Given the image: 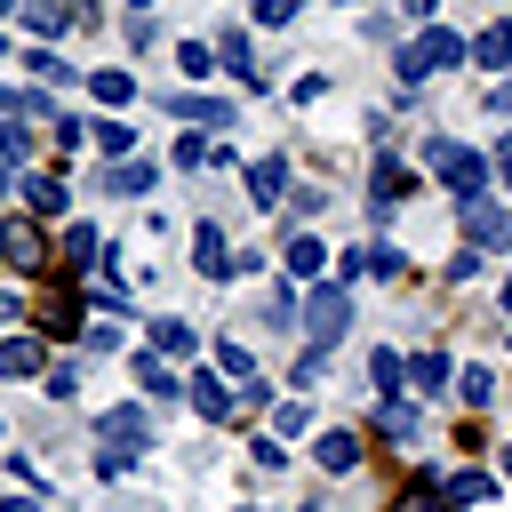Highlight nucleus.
<instances>
[{
    "label": "nucleus",
    "mask_w": 512,
    "mask_h": 512,
    "mask_svg": "<svg viewBox=\"0 0 512 512\" xmlns=\"http://www.w3.org/2000/svg\"><path fill=\"white\" fill-rule=\"evenodd\" d=\"M112 448H144L152 440V424H144V408H104V424H96Z\"/></svg>",
    "instance_id": "423d86ee"
},
{
    "label": "nucleus",
    "mask_w": 512,
    "mask_h": 512,
    "mask_svg": "<svg viewBox=\"0 0 512 512\" xmlns=\"http://www.w3.org/2000/svg\"><path fill=\"white\" fill-rule=\"evenodd\" d=\"M408 392H448V352H416L408 360Z\"/></svg>",
    "instance_id": "9d476101"
},
{
    "label": "nucleus",
    "mask_w": 512,
    "mask_h": 512,
    "mask_svg": "<svg viewBox=\"0 0 512 512\" xmlns=\"http://www.w3.org/2000/svg\"><path fill=\"white\" fill-rule=\"evenodd\" d=\"M96 144H104V152H128V144H136V128H120V120H96Z\"/></svg>",
    "instance_id": "7c9ffc66"
},
{
    "label": "nucleus",
    "mask_w": 512,
    "mask_h": 512,
    "mask_svg": "<svg viewBox=\"0 0 512 512\" xmlns=\"http://www.w3.org/2000/svg\"><path fill=\"white\" fill-rule=\"evenodd\" d=\"M472 56V40H456L448 24H424L408 48H400V80H432V72H448V64H464Z\"/></svg>",
    "instance_id": "f257e3e1"
},
{
    "label": "nucleus",
    "mask_w": 512,
    "mask_h": 512,
    "mask_svg": "<svg viewBox=\"0 0 512 512\" xmlns=\"http://www.w3.org/2000/svg\"><path fill=\"white\" fill-rule=\"evenodd\" d=\"M296 328H304V336H312V344L328 352V344H336V336L352 328V296H344L336 280H328V288H312V304H304V320H296Z\"/></svg>",
    "instance_id": "f03ea898"
},
{
    "label": "nucleus",
    "mask_w": 512,
    "mask_h": 512,
    "mask_svg": "<svg viewBox=\"0 0 512 512\" xmlns=\"http://www.w3.org/2000/svg\"><path fill=\"white\" fill-rule=\"evenodd\" d=\"M24 152H32V136H24V128H0V168H16Z\"/></svg>",
    "instance_id": "2f4dec72"
},
{
    "label": "nucleus",
    "mask_w": 512,
    "mask_h": 512,
    "mask_svg": "<svg viewBox=\"0 0 512 512\" xmlns=\"http://www.w3.org/2000/svg\"><path fill=\"white\" fill-rule=\"evenodd\" d=\"M128 376H136L144 392H160V400L176 392V376H168V352H136V360H128Z\"/></svg>",
    "instance_id": "9b49d317"
},
{
    "label": "nucleus",
    "mask_w": 512,
    "mask_h": 512,
    "mask_svg": "<svg viewBox=\"0 0 512 512\" xmlns=\"http://www.w3.org/2000/svg\"><path fill=\"white\" fill-rule=\"evenodd\" d=\"M432 168H440V184H448L456 200H472V192H488V160H480V152H464V144H448V136L432 144Z\"/></svg>",
    "instance_id": "7ed1b4c3"
},
{
    "label": "nucleus",
    "mask_w": 512,
    "mask_h": 512,
    "mask_svg": "<svg viewBox=\"0 0 512 512\" xmlns=\"http://www.w3.org/2000/svg\"><path fill=\"white\" fill-rule=\"evenodd\" d=\"M136 8H144V0H136Z\"/></svg>",
    "instance_id": "4c0bfd02"
},
{
    "label": "nucleus",
    "mask_w": 512,
    "mask_h": 512,
    "mask_svg": "<svg viewBox=\"0 0 512 512\" xmlns=\"http://www.w3.org/2000/svg\"><path fill=\"white\" fill-rule=\"evenodd\" d=\"M448 496H456V504H480V496H496V480H488V472H456Z\"/></svg>",
    "instance_id": "bb28decb"
},
{
    "label": "nucleus",
    "mask_w": 512,
    "mask_h": 512,
    "mask_svg": "<svg viewBox=\"0 0 512 512\" xmlns=\"http://www.w3.org/2000/svg\"><path fill=\"white\" fill-rule=\"evenodd\" d=\"M24 200H32V216H64V176H32Z\"/></svg>",
    "instance_id": "ddd939ff"
},
{
    "label": "nucleus",
    "mask_w": 512,
    "mask_h": 512,
    "mask_svg": "<svg viewBox=\"0 0 512 512\" xmlns=\"http://www.w3.org/2000/svg\"><path fill=\"white\" fill-rule=\"evenodd\" d=\"M360 264H368L376 280H400V248H392V240H384V248H360Z\"/></svg>",
    "instance_id": "c85d7f7f"
},
{
    "label": "nucleus",
    "mask_w": 512,
    "mask_h": 512,
    "mask_svg": "<svg viewBox=\"0 0 512 512\" xmlns=\"http://www.w3.org/2000/svg\"><path fill=\"white\" fill-rule=\"evenodd\" d=\"M104 192H120V200H128V192H152V168H144V160H120V168L104 176Z\"/></svg>",
    "instance_id": "f3484780"
},
{
    "label": "nucleus",
    "mask_w": 512,
    "mask_h": 512,
    "mask_svg": "<svg viewBox=\"0 0 512 512\" xmlns=\"http://www.w3.org/2000/svg\"><path fill=\"white\" fill-rule=\"evenodd\" d=\"M24 24H32L40 40H56V32H64V8H56V0H24Z\"/></svg>",
    "instance_id": "b1692460"
},
{
    "label": "nucleus",
    "mask_w": 512,
    "mask_h": 512,
    "mask_svg": "<svg viewBox=\"0 0 512 512\" xmlns=\"http://www.w3.org/2000/svg\"><path fill=\"white\" fill-rule=\"evenodd\" d=\"M368 376H376V392H384V400H392V392H408V360H400V352H376V360H368Z\"/></svg>",
    "instance_id": "2eb2a0df"
},
{
    "label": "nucleus",
    "mask_w": 512,
    "mask_h": 512,
    "mask_svg": "<svg viewBox=\"0 0 512 512\" xmlns=\"http://www.w3.org/2000/svg\"><path fill=\"white\" fill-rule=\"evenodd\" d=\"M496 104H504V112H512V80H504V88H496Z\"/></svg>",
    "instance_id": "f704fd0d"
},
{
    "label": "nucleus",
    "mask_w": 512,
    "mask_h": 512,
    "mask_svg": "<svg viewBox=\"0 0 512 512\" xmlns=\"http://www.w3.org/2000/svg\"><path fill=\"white\" fill-rule=\"evenodd\" d=\"M192 408H200V416H232V392H224L216 376H192Z\"/></svg>",
    "instance_id": "412c9836"
},
{
    "label": "nucleus",
    "mask_w": 512,
    "mask_h": 512,
    "mask_svg": "<svg viewBox=\"0 0 512 512\" xmlns=\"http://www.w3.org/2000/svg\"><path fill=\"white\" fill-rule=\"evenodd\" d=\"M376 208H392V200H408V168H392V160H376Z\"/></svg>",
    "instance_id": "a211bd4d"
},
{
    "label": "nucleus",
    "mask_w": 512,
    "mask_h": 512,
    "mask_svg": "<svg viewBox=\"0 0 512 512\" xmlns=\"http://www.w3.org/2000/svg\"><path fill=\"white\" fill-rule=\"evenodd\" d=\"M216 56H224V64H232V72H240L248 88H264V72L248 64V32H224V40H216Z\"/></svg>",
    "instance_id": "f8f14e48"
},
{
    "label": "nucleus",
    "mask_w": 512,
    "mask_h": 512,
    "mask_svg": "<svg viewBox=\"0 0 512 512\" xmlns=\"http://www.w3.org/2000/svg\"><path fill=\"white\" fill-rule=\"evenodd\" d=\"M464 232H472V240L488 248V240H512V216H504V208H496L488 192H472V200H464Z\"/></svg>",
    "instance_id": "20e7f679"
},
{
    "label": "nucleus",
    "mask_w": 512,
    "mask_h": 512,
    "mask_svg": "<svg viewBox=\"0 0 512 512\" xmlns=\"http://www.w3.org/2000/svg\"><path fill=\"white\" fill-rule=\"evenodd\" d=\"M88 88H96V104H128V96H136V80H128L120 64H104V72H96Z\"/></svg>",
    "instance_id": "dca6fc26"
},
{
    "label": "nucleus",
    "mask_w": 512,
    "mask_h": 512,
    "mask_svg": "<svg viewBox=\"0 0 512 512\" xmlns=\"http://www.w3.org/2000/svg\"><path fill=\"white\" fill-rule=\"evenodd\" d=\"M88 256H96V232L72 224V232H64V264H88Z\"/></svg>",
    "instance_id": "c756f323"
},
{
    "label": "nucleus",
    "mask_w": 512,
    "mask_h": 512,
    "mask_svg": "<svg viewBox=\"0 0 512 512\" xmlns=\"http://www.w3.org/2000/svg\"><path fill=\"white\" fill-rule=\"evenodd\" d=\"M320 256H328V248H320L312 232H296V240H288V272H296V280H320Z\"/></svg>",
    "instance_id": "4468645a"
},
{
    "label": "nucleus",
    "mask_w": 512,
    "mask_h": 512,
    "mask_svg": "<svg viewBox=\"0 0 512 512\" xmlns=\"http://www.w3.org/2000/svg\"><path fill=\"white\" fill-rule=\"evenodd\" d=\"M448 504H456V496H448V488H432V480H416V488L400 496V512H448Z\"/></svg>",
    "instance_id": "393cba45"
},
{
    "label": "nucleus",
    "mask_w": 512,
    "mask_h": 512,
    "mask_svg": "<svg viewBox=\"0 0 512 512\" xmlns=\"http://www.w3.org/2000/svg\"><path fill=\"white\" fill-rule=\"evenodd\" d=\"M456 392H464V408H488V392H496V376H488V368H464V376H456Z\"/></svg>",
    "instance_id": "a878e982"
},
{
    "label": "nucleus",
    "mask_w": 512,
    "mask_h": 512,
    "mask_svg": "<svg viewBox=\"0 0 512 512\" xmlns=\"http://www.w3.org/2000/svg\"><path fill=\"white\" fill-rule=\"evenodd\" d=\"M176 112H192V120H208V128H224V120H232V104H216V96H184Z\"/></svg>",
    "instance_id": "cd10ccee"
},
{
    "label": "nucleus",
    "mask_w": 512,
    "mask_h": 512,
    "mask_svg": "<svg viewBox=\"0 0 512 512\" xmlns=\"http://www.w3.org/2000/svg\"><path fill=\"white\" fill-rule=\"evenodd\" d=\"M296 16V0H256V24H288Z\"/></svg>",
    "instance_id": "473e14b6"
},
{
    "label": "nucleus",
    "mask_w": 512,
    "mask_h": 512,
    "mask_svg": "<svg viewBox=\"0 0 512 512\" xmlns=\"http://www.w3.org/2000/svg\"><path fill=\"white\" fill-rule=\"evenodd\" d=\"M192 264H200L208 280H224V272H232V256H224V232H216V224H192Z\"/></svg>",
    "instance_id": "0eeeda50"
},
{
    "label": "nucleus",
    "mask_w": 512,
    "mask_h": 512,
    "mask_svg": "<svg viewBox=\"0 0 512 512\" xmlns=\"http://www.w3.org/2000/svg\"><path fill=\"white\" fill-rule=\"evenodd\" d=\"M40 368H48V352H40L32 336H8V344H0V376H40Z\"/></svg>",
    "instance_id": "6e6552de"
},
{
    "label": "nucleus",
    "mask_w": 512,
    "mask_h": 512,
    "mask_svg": "<svg viewBox=\"0 0 512 512\" xmlns=\"http://www.w3.org/2000/svg\"><path fill=\"white\" fill-rule=\"evenodd\" d=\"M504 312H512V280H504Z\"/></svg>",
    "instance_id": "c9c22d12"
},
{
    "label": "nucleus",
    "mask_w": 512,
    "mask_h": 512,
    "mask_svg": "<svg viewBox=\"0 0 512 512\" xmlns=\"http://www.w3.org/2000/svg\"><path fill=\"white\" fill-rule=\"evenodd\" d=\"M472 56H480V64H512V24H488V32L472 40Z\"/></svg>",
    "instance_id": "5701e85b"
},
{
    "label": "nucleus",
    "mask_w": 512,
    "mask_h": 512,
    "mask_svg": "<svg viewBox=\"0 0 512 512\" xmlns=\"http://www.w3.org/2000/svg\"><path fill=\"white\" fill-rule=\"evenodd\" d=\"M280 184H288V160H256V168H248V200H256V208H272Z\"/></svg>",
    "instance_id": "1a4fd4ad"
},
{
    "label": "nucleus",
    "mask_w": 512,
    "mask_h": 512,
    "mask_svg": "<svg viewBox=\"0 0 512 512\" xmlns=\"http://www.w3.org/2000/svg\"><path fill=\"white\" fill-rule=\"evenodd\" d=\"M152 352H192V320H152Z\"/></svg>",
    "instance_id": "aec40b11"
},
{
    "label": "nucleus",
    "mask_w": 512,
    "mask_h": 512,
    "mask_svg": "<svg viewBox=\"0 0 512 512\" xmlns=\"http://www.w3.org/2000/svg\"><path fill=\"white\" fill-rule=\"evenodd\" d=\"M40 328H48V336H80V304H72V296L40 304Z\"/></svg>",
    "instance_id": "6ab92c4d"
},
{
    "label": "nucleus",
    "mask_w": 512,
    "mask_h": 512,
    "mask_svg": "<svg viewBox=\"0 0 512 512\" xmlns=\"http://www.w3.org/2000/svg\"><path fill=\"white\" fill-rule=\"evenodd\" d=\"M496 176H504V184H512V136H504V144H496Z\"/></svg>",
    "instance_id": "72a5a7b5"
},
{
    "label": "nucleus",
    "mask_w": 512,
    "mask_h": 512,
    "mask_svg": "<svg viewBox=\"0 0 512 512\" xmlns=\"http://www.w3.org/2000/svg\"><path fill=\"white\" fill-rule=\"evenodd\" d=\"M0 256H8V264H24V272H32V264H48V248H40V224L8 216V224H0Z\"/></svg>",
    "instance_id": "39448f33"
},
{
    "label": "nucleus",
    "mask_w": 512,
    "mask_h": 512,
    "mask_svg": "<svg viewBox=\"0 0 512 512\" xmlns=\"http://www.w3.org/2000/svg\"><path fill=\"white\" fill-rule=\"evenodd\" d=\"M320 464H328V472H352V464H360V440H352V432H328V440H320Z\"/></svg>",
    "instance_id": "4be33fe9"
},
{
    "label": "nucleus",
    "mask_w": 512,
    "mask_h": 512,
    "mask_svg": "<svg viewBox=\"0 0 512 512\" xmlns=\"http://www.w3.org/2000/svg\"><path fill=\"white\" fill-rule=\"evenodd\" d=\"M504 480H512V464H504Z\"/></svg>",
    "instance_id": "e433bc0d"
}]
</instances>
